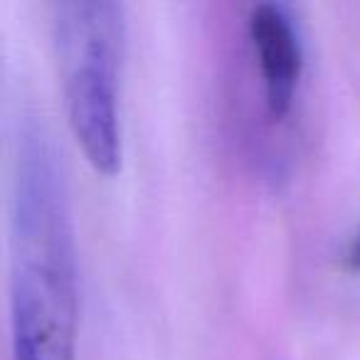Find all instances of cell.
I'll use <instances>...</instances> for the list:
<instances>
[{
    "mask_svg": "<svg viewBox=\"0 0 360 360\" xmlns=\"http://www.w3.org/2000/svg\"><path fill=\"white\" fill-rule=\"evenodd\" d=\"M250 42L259 67L264 104L271 119L281 121L294 106L304 77V42L284 3H257L247 20Z\"/></svg>",
    "mask_w": 360,
    "mask_h": 360,
    "instance_id": "7a4b0ae2",
    "label": "cell"
},
{
    "mask_svg": "<svg viewBox=\"0 0 360 360\" xmlns=\"http://www.w3.org/2000/svg\"><path fill=\"white\" fill-rule=\"evenodd\" d=\"M15 360H32L30 355H22V353H15Z\"/></svg>",
    "mask_w": 360,
    "mask_h": 360,
    "instance_id": "277c9868",
    "label": "cell"
},
{
    "mask_svg": "<svg viewBox=\"0 0 360 360\" xmlns=\"http://www.w3.org/2000/svg\"><path fill=\"white\" fill-rule=\"evenodd\" d=\"M345 262H348L350 269L360 271V227H358V230H355L353 240H350L348 252H345Z\"/></svg>",
    "mask_w": 360,
    "mask_h": 360,
    "instance_id": "3957f363",
    "label": "cell"
},
{
    "mask_svg": "<svg viewBox=\"0 0 360 360\" xmlns=\"http://www.w3.org/2000/svg\"><path fill=\"white\" fill-rule=\"evenodd\" d=\"M55 45L60 52L67 124L86 163L96 173L121 170V65L124 8L111 0H72L55 6Z\"/></svg>",
    "mask_w": 360,
    "mask_h": 360,
    "instance_id": "6da1fadb",
    "label": "cell"
}]
</instances>
